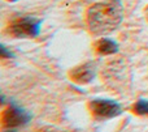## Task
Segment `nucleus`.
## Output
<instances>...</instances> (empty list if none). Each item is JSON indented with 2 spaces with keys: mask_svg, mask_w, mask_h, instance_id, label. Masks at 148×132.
Returning <instances> with one entry per match:
<instances>
[{
  "mask_svg": "<svg viewBox=\"0 0 148 132\" xmlns=\"http://www.w3.org/2000/svg\"><path fill=\"white\" fill-rule=\"evenodd\" d=\"M3 132H16V131H12L10 128H8V130H5V131H3Z\"/></svg>",
  "mask_w": 148,
  "mask_h": 132,
  "instance_id": "9d476101",
  "label": "nucleus"
},
{
  "mask_svg": "<svg viewBox=\"0 0 148 132\" xmlns=\"http://www.w3.org/2000/svg\"><path fill=\"white\" fill-rule=\"evenodd\" d=\"M88 110L97 119H112L122 113L121 105L112 99H92L88 102Z\"/></svg>",
  "mask_w": 148,
  "mask_h": 132,
  "instance_id": "7ed1b4c3",
  "label": "nucleus"
},
{
  "mask_svg": "<svg viewBox=\"0 0 148 132\" xmlns=\"http://www.w3.org/2000/svg\"><path fill=\"white\" fill-rule=\"evenodd\" d=\"M69 77L75 84H88L95 77V65L94 63H84V64L77 65L73 69H70Z\"/></svg>",
  "mask_w": 148,
  "mask_h": 132,
  "instance_id": "39448f33",
  "label": "nucleus"
},
{
  "mask_svg": "<svg viewBox=\"0 0 148 132\" xmlns=\"http://www.w3.org/2000/svg\"><path fill=\"white\" fill-rule=\"evenodd\" d=\"M30 119V114H27L25 110L20 109L16 105H10L1 113V123L5 128H16L20 126H25Z\"/></svg>",
  "mask_w": 148,
  "mask_h": 132,
  "instance_id": "20e7f679",
  "label": "nucleus"
},
{
  "mask_svg": "<svg viewBox=\"0 0 148 132\" xmlns=\"http://www.w3.org/2000/svg\"><path fill=\"white\" fill-rule=\"evenodd\" d=\"M10 56H12V54H10V52H8L7 49H5L4 46H1V58H3V59H5V58H10Z\"/></svg>",
  "mask_w": 148,
  "mask_h": 132,
  "instance_id": "6e6552de",
  "label": "nucleus"
},
{
  "mask_svg": "<svg viewBox=\"0 0 148 132\" xmlns=\"http://www.w3.org/2000/svg\"><path fill=\"white\" fill-rule=\"evenodd\" d=\"M7 1H17V0H7Z\"/></svg>",
  "mask_w": 148,
  "mask_h": 132,
  "instance_id": "9b49d317",
  "label": "nucleus"
},
{
  "mask_svg": "<svg viewBox=\"0 0 148 132\" xmlns=\"http://www.w3.org/2000/svg\"><path fill=\"white\" fill-rule=\"evenodd\" d=\"M94 50L96 51V54L107 56V55H113L118 51V44L113 39L101 38V39H97L94 43Z\"/></svg>",
  "mask_w": 148,
  "mask_h": 132,
  "instance_id": "423d86ee",
  "label": "nucleus"
},
{
  "mask_svg": "<svg viewBox=\"0 0 148 132\" xmlns=\"http://www.w3.org/2000/svg\"><path fill=\"white\" fill-rule=\"evenodd\" d=\"M42 20L35 17H17L10 21L5 33L13 38H35L40 31Z\"/></svg>",
  "mask_w": 148,
  "mask_h": 132,
  "instance_id": "f03ea898",
  "label": "nucleus"
},
{
  "mask_svg": "<svg viewBox=\"0 0 148 132\" xmlns=\"http://www.w3.org/2000/svg\"><path fill=\"white\" fill-rule=\"evenodd\" d=\"M133 110L138 115H147L148 117V99H139L138 102H135Z\"/></svg>",
  "mask_w": 148,
  "mask_h": 132,
  "instance_id": "0eeeda50",
  "label": "nucleus"
},
{
  "mask_svg": "<svg viewBox=\"0 0 148 132\" xmlns=\"http://www.w3.org/2000/svg\"><path fill=\"white\" fill-rule=\"evenodd\" d=\"M123 5L121 0H103L87 9L86 21L88 30L94 35H105L122 24Z\"/></svg>",
  "mask_w": 148,
  "mask_h": 132,
  "instance_id": "f257e3e1",
  "label": "nucleus"
},
{
  "mask_svg": "<svg viewBox=\"0 0 148 132\" xmlns=\"http://www.w3.org/2000/svg\"><path fill=\"white\" fill-rule=\"evenodd\" d=\"M144 16H146V20L148 21V5L146 7V9H144Z\"/></svg>",
  "mask_w": 148,
  "mask_h": 132,
  "instance_id": "1a4fd4ad",
  "label": "nucleus"
}]
</instances>
